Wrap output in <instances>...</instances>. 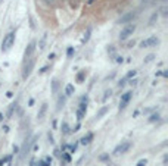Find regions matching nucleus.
Segmentation results:
<instances>
[{
  "label": "nucleus",
  "mask_w": 168,
  "mask_h": 166,
  "mask_svg": "<svg viewBox=\"0 0 168 166\" xmlns=\"http://www.w3.org/2000/svg\"><path fill=\"white\" fill-rule=\"evenodd\" d=\"M84 80H85V71H80L78 74H77V83H84Z\"/></svg>",
  "instance_id": "a211bd4d"
},
{
  "label": "nucleus",
  "mask_w": 168,
  "mask_h": 166,
  "mask_svg": "<svg viewBox=\"0 0 168 166\" xmlns=\"http://www.w3.org/2000/svg\"><path fill=\"white\" fill-rule=\"evenodd\" d=\"M134 18H136V13H134V12H128V13H126L124 16H121V18H120V21H118V22H120V24H130Z\"/></svg>",
  "instance_id": "1a4fd4ad"
},
{
  "label": "nucleus",
  "mask_w": 168,
  "mask_h": 166,
  "mask_svg": "<svg viewBox=\"0 0 168 166\" xmlns=\"http://www.w3.org/2000/svg\"><path fill=\"white\" fill-rule=\"evenodd\" d=\"M136 74H137V71H136V69H133V71H130V72L127 74V75H126V78H127V80H130V78L136 77Z\"/></svg>",
  "instance_id": "a878e982"
},
{
  "label": "nucleus",
  "mask_w": 168,
  "mask_h": 166,
  "mask_svg": "<svg viewBox=\"0 0 168 166\" xmlns=\"http://www.w3.org/2000/svg\"><path fill=\"white\" fill-rule=\"evenodd\" d=\"M28 104H30V106H33V104H34V99H30V101H28Z\"/></svg>",
  "instance_id": "c03bdc74"
},
{
  "label": "nucleus",
  "mask_w": 168,
  "mask_h": 166,
  "mask_svg": "<svg viewBox=\"0 0 168 166\" xmlns=\"http://www.w3.org/2000/svg\"><path fill=\"white\" fill-rule=\"evenodd\" d=\"M91 141H93V134H91V132H87V134L84 135L83 138L80 140V143H81L83 146H88V144H90Z\"/></svg>",
  "instance_id": "9d476101"
},
{
  "label": "nucleus",
  "mask_w": 168,
  "mask_h": 166,
  "mask_svg": "<svg viewBox=\"0 0 168 166\" xmlns=\"http://www.w3.org/2000/svg\"><path fill=\"white\" fill-rule=\"evenodd\" d=\"M9 160H10V156H6V157H3V159L0 160V166H3L4 163H6V162H9Z\"/></svg>",
  "instance_id": "7c9ffc66"
},
{
  "label": "nucleus",
  "mask_w": 168,
  "mask_h": 166,
  "mask_svg": "<svg viewBox=\"0 0 168 166\" xmlns=\"http://www.w3.org/2000/svg\"><path fill=\"white\" fill-rule=\"evenodd\" d=\"M85 112H87V103L80 101V106H78V110H77V119H78V121L83 119L84 115H85Z\"/></svg>",
  "instance_id": "6e6552de"
},
{
  "label": "nucleus",
  "mask_w": 168,
  "mask_h": 166,
  "mask_svg": "<svg viewBox=\"0 0 168 166\" xmlns=\"http://www.w3.org/2000/svg\"><path fill=\"white\" fill-rule=\"evenodd\" d=\"M47 71H49V65H46V66H43L42 69L39 71V74H46Z\"/></svg>",
  "instance_id": "473e14b6"
},
{
  "label": "nucleus",
  "mask_w": 168,
  "mask_h": 166,
  "mask_svg": "<svg viewBox=\"0 0 168 166\" xmlns=\"http://www.w3.org/2000/svg\"><path fill=\"white\" fill-rule=\"evenodd\" d=\"M34 63H36V59L34 57H30L24 62V69H22V78L27 80L30 75H31V71L34 68Z\"/></svg>",
  "instance_id": "f03ea898"
},
{
  "label": "nucleus",
  "mask_w": 168,
  "mask_h": 166,
  "mask_svg": "<svg viewBox=\"0 0 168 166\" xmlns=\"http://www.w3.org/2000/svg\"><path fill=\"white\" fill-rule=\"evenodd\" d=\"M50 165H52V157L50 156H47V157H44V159L37 162V166H50Z\"/></svg>",
  "instance_id": "9b49d317"
},
{
  "label": "nucleus",
  "mask_w": 168,
  "mask_h": 166,
  "mask_svg": "<svg viewBox=\"0 0 168 166\" xmlns=\"http://www.w3.org/2000/svg\"><path fill=\"white\" fill-rule=\"evenodd\" d=\"M65 101H66V96H61V97L58 99V106H56V110H61V109L64 107Z\"/></svg>",
  "instance_id": "4468645a"
},
{
  "label": "nucleus",
  "mask_w": 168,
  "mask_h": 166,
  "mask_svg": "<svg viewBox=\"0 0 168 166\" xmlns=\"http://www.w3.org/2000/svg\"><path fill=\"white\" fill-rule=\"evenodd\" d=\"M136 84H137V80H131L130 81V85H136Z\"/></svg>",
  "instance_id": "a19ab883"
},
{
  "label": "nucleus",
  "mask_w": 168,
  "mask_h": 166,
  "mask_svg": "<svg viewBox=\"0 0 168 166\" xmlns=\"http://www.w3.org/2000/svg\"><path fill=\"white\" fill-rule=\"evenodd\" d=\"M126 83H127V78L124 77V78H123V80L118 83V87H124V85H126Z\"/></svg>",
  "instance_id": "f704fd0d"
},
{
  "label": "nucleus",
  "mask_w": 168,
  "mask_h": 166,
  "mask_svg": "<svg viewBox=\"0 0 168 166\" xmlns=\"http://www.w3.org/2000/svg\"><path fill=\"white\" fill-rule=\"evenodd\" d=\"M131 97H133V91H126L123 96H121V101H120V112L121 110H124L127 107V104H128V101L131 100Z\"/></svg>",
  "instance_id": "423d86ee"
},
{
  "label": "nucleus",
  "mask_w": 168,
  "mask_h": 166,
  "mask_svg": "<svg viewBox=\"0 0 168 166\" xmlns=\"http://www.w3.org/2000/svg\"><path fill=\"white\" fill-rule=\"evenodd\" d=\"M158 44H159V38L155 37V36H152V37H149L148 40H143V41L140 43V47H142V49H148V47H155V46H158Z\"/></svg>",
  "instance_id": "39448f33"
},
{
  "label": "nucleus",
  "mask_w": 168,
  "mask_h": 166,
  "mask_svg": "<svg viewBox=\"0 0 168 166\" xmlns=\"http://www.w3.org/2000/svg\"><path fill=\"white\" fill-rule=\"evenodd\" d=\"M80 126H81V125H80V124H77V125H75V128H74V129H71V132H77V131L80 129Z\"/></svg>",
  "instance_id": "4c0bfd02"
},
{
  "label": "nucleus",
  "mask_w": 168,
  "mask_h": 166,
  "mask_svg": "<svg viewBox=\"0 0 168 166\" xmlns=\"http://www.w3.org/2000/svg\"><path fill=\"white\" fill-rule=\"evenodd\" d=\"M108 53L109 54H114L115 53V46H108Z\"/></svg>",
  "instance_id": "2f4dec72"
},
{
  "label": "nucleus",
  "mask_w": 168,
  "mask_h": 166,
  "mask_svg": "<svg viewBox=\"0 0 168 166\" xmlns=\"http://www.w3.org/2000/svg\"><path fill=\"white\" fill-rule=\"evenodd\" d=\"M158 16H159V13H158V12H155V13L150 16V19H149V25H153V22L158 19Z\"/></svg>",
  "instance_id": "aec40b11"
},
{
  "label": "nucleus",
  "mask_w": 168,
  "mask_h": 166,
  "mask_svg": "<svg viewBox=\"0 0 168 166\" xmlns=\"http://www.w3.org/2000/svg\"><path fill=\"white\" fill-rule=\"evenodd\" d=\"M62 159H64L65 162H71V156H69V153H68V152H62Z\"/></svg>",
  "instance_id": "b1692460"
},
{
  "label": "nucleus",
  "mask_w": 168,
  "mask_h": 166,
  "mask_svg": "<svg viewBox=\"0 0 168 166\" xmlns=\"http://www.w3.org/2000/svg\"><path fill=\"white\" fill-rule=\"evenodd\" d=\"M47 137H49V141H50V144H53V143H55V138H53L52 132H49V134H47Z\"/></svg>",
  "instance_id": "c9c22d12"
},
{
  "label": "nucleus",
  "mask_w": 168,
  "mask_h": 166,
  "mask_svg": "<svg viewBox=\"0 0 168 166\" xmlns=\"http://www.w3.org/2000/svg\"><path fill=\"white\" fill-rule=\"evenodd\" d=\"M74 91H75V88H74V85H71V84H68V85L65 87V96H72V94H74Z\"/></svg>",
  "instance_id": "f3484780"
},
{
  "label": "nucleus",
  "mask_w": 168,
  "mask_h": 166,
  "mask_svg": "<svg viewBox=\"0 0 168 166\" xmlns=\"http://www.w3.org/2000/svg\"><path fill=\"white\" fill-rule=\"evenodd\" d=\"M90 33H91V30H90V28H88V30H87V33H85V34H84V37H83V40H81V43H87L88 41V38H90Z\"/></svg>",
  "instance_id": "4be33fe9"
},
{
  "label": "nucleus",
  "mask_w": 168,
  "mask_h": 166,
  "mask_svg": "<svg viewBox=\"0 0 168 166\" xmlns=\"http://www.w3.org/2000/svg\"><path fill=\"white\" fill-rule=\"evenodd\" d=\"M153 59H155V54H148L145 57V63H150V62H153Z\"/></svg>",
  "instance_id": "393cba45"
},
{
  "label": "nucleus",
  "mask_w": 168,
  "mask_h": 166,
  "mask_svg": "<svg viewBox=\"0 0 168 166\" xmlns=\"http://www.w3.org/2000/svg\"><path fill=\"white\" fill-rule=\"evenodd\" d=\"M131 143L130 141H124V143H121V144H118L115 149H114V154L115 156H120V154H124V153H127L130 149H131Z\"/></svg>",
  "instance_id": "20e7f679"
},
{
  "label": "nucleus",
  "mask_w": 168,
  "mask_h": 166,
  "mask_svg": "<svg viewBox=\"0 0 168 166\" xmlns=\"http://www.w3.org/2000/svg\"><path fill=\"white\" fill-rule=\"evenodd\" d=\"M46 3H47V4H52V6L55 4V1H53V0H46Z\"/></svg>",
  "instance_id": "79ce46f5"
},
{
  "label": "nucleus",
  "mask_w": 168,
  "mask_h": 166,
  "mask_svg": "<svg viewBox=\"0 0 168 166\" xmlns=\"http://www.w3.org/2000/svg\"><path fill=\"white\" fill-rule=\"evenodd\" d=\"M6 96H7V97H12V96H13V93H12V91H7V93H6Z\"/></svg>",
  "instance_id": "37998d69"
},
{
  "label": "nucleus",
  "mask_w": 168,
  "mask_h": 166,
  "mask_svg": "<svg viewBox=\"0 0 168 166\" xmlns=\"http://www.w3.org/2000/svg\"><path fill=\"white\" fill-rule=\"evenodd\" d=\"M15 43V33H9L7 36L3 37V41H1V50L3 51H7Z\"/></svg>",
  "instance_id": "7ed1b4c3"
},
{
  "label": "nucleus",
  "mask_w": 168,
  "mask_h": 166,
  "mask_svg": "<svg viewBox=\"0 0 168 166\" xmlns=\"http://www.w3.org/2000/svg\"><path fill=\"white\" fill-rule=\"evenodd\" d=\"M55 57H56V54H55V53H50V54H49V59H50V60H53Z\"/></svg>",
  "instance_id": "58836bf2"
},
{
  "label": "nucleus",
  "mask_w": 168,
  "mask_h": 166,
  "mask_svg": "<svg viewBox=\"0 0 168 166\" xmlns=\"http://www.w3.org/2000/svg\"><path fill=\"white\" fill-rule=\"evenodd\" d=\"M15 107H16V103H12V104L9 106V110H7V118H10V116H12V113H13Z\"/></svg>",
  "instance_id": "412c9836"
},
{
  "label": "nucleus",
  "mask_w": 168,
  "mask_h": 166,
  "mask_svg": "<svg viewBox=\"0 0 168 166\" xmlns=\"http://www.w3.org/2000/svg\"><path fill=\"white\" fill-rule=\"evenodd\" d=\"M134 44H136V41H134V40H131V41H128V43H127V49H131V47H133Z\"/></svg>",
  "instance_id": "e433bc0d"
},
{
  "label": "nucleus",
  "mask_w": 168,
  "mask_h": 166,
  "mask_svg": "<svg viewBox=\"0 0 168 166\" xmlns=\"http://www.w3.org/2000/svg\"><path fill=\"white\" fill-rule=\"evenodd\" d=\"M108 110H109V107H108V106H103V107H102V109H100V110L97 112L96 118H102V116H103V115H105V113H106Z\"/></svg>",
  "instance_id": "6ab92c4d"
},
{
  "label": "nucleus",
  "mask_w": 168,
  "mask_h": 166,
  "mask_svg": "<svg viewBox=\"0 0 168 166\" xmlns=\"http://www.w3.org/2000/svg\"><path fill=\"white\" fill-rule=\"evenodd\" d=\"M3 131H4V132H9V126L4 125V126H3Z\"/></svg>",
  "instance_id": "ea45409f"
},
{
  "label": "nucleus",
  "mask_w": 168,
  "mask_h": 166,
  "mask_svg": "<svg viewBox=\"0 0 168 166\" xmlns=\"http://www.w3.org/2000/svg\"><path fill=\"white\" fill-rule=\"evenodd\" d=\"M59 85H61V84H59V80H56V78H55V80L52 81V93H53V94H56V93H58Z\"/></svg>",
  "instance_id": "dca6fc26"
},
{
  "label": "nucleus",
  "mask_w": 168,
  "mask_h": 166,
  "mask_svg": "<svg viewBox=\"0 0 168 166\" xmlns=\"http://www.w3.org/2000/svg\"><path fill=\"white\" fill-rule=\"evenodd\" d=\"M115 62L117 63H123L124 62V57L123 56H115Z\"/></svg>",
  "instance_id": "72a5a7b5"
},
{
  "label": "nucleus",
  "mask_w": 168,
  "mask_h": 166,
  "mask_svg": "<svg viewBox=\"0 0 168 166\" xmlns=\"http://www.w3.org/2000/svg\"><path fill=\"white\" fill-rule=\"evenodd\" d=\"M46 110H47V103H43L42 107H40V110H39V113H37V118H39V121H40V119H43V116H44Z\"/></svg>",
  "instance_id": "2eb2a0df"
},
{
  "label": "nucleus",
  "mask_w": 168,
  "mask_h": 166,
  "mask_svg": "<svg viewBox=\"0 0 168 166\" xmlns=\"http://www.w3.org/2000/svg\"><path fill=\"white\" fill-rule=\"evenodd\" d=\"M99 160H102V162H106V160H109V153H106V154H102V156H99Z\"/></svg>",
  "instance_id": "bb28decb"
},
{
  "label": "nucleus",
  "mask_w": 168,
  "mask_h": 166,
  "mask_svg": "<svg viewBox=\"0 0 168 166\" xmlns=\"http://www.w3.org/2000/svg\"><path fill=\"white\" fill-rule=\"evenodd\" d=\"M150 124H155V122H159L161 121V115L158 113V112H155V113H152L150 116H149V119H148Z\"/></svg>",
  "instance_id": "f8f14e48"
},
{
  "label": "nucleus",
  "mask_w": 168,
  "mask_h": 166,
  "mask_svg": "<svg viewBox=\"0 0 168 166\" xmlns=\"http://www.w3.org/2000/svg\"><path fill=\"white\" fill-rule=\"evenodd\" d=\"M161 15H162V16H168V9H167V6H162V7H161Z\"/></svg>",
  "instance_id": "cd10ccee"
},
{
  "label": "nucleus",
  "mask_w": 168,
  "mask_h": 166,
  "mask_svg": "<svg viewBox=\"0 0 168 166\" xmlns=\"http://www.w3.org/2000/svg\"><path fill=\"white\" fill-rule=\"evenodd\" d=\"M134 31H136V25H134V24H131V22H130V24H126V27H124V28L121 30V33H120V40H121V41H126L128 37L133 36Z\"/></svg>",
  "instance_id": "f257e3e1"
},
{
  "label": "nucleus",
  "mask_w": 168,
  "mask_h": 166,
  "mask_svg": "<svg viewBox=\"0 0 168 166\" xmlns=\"http://www.w3.org/2000/svg\"><path fill=\"white\" fill-rule=\"evenodd\" d=\"M34 50H36V41H31L28 46H27V49H25V53H24V59L27 60V59H30L31 56H33V53H34Z\"/></svg>",
  "instance_id": "0eeeda50"
},
{
  "label": "nucleus",
  "mask_w": 168,
  "mask_h": 166,
  "mask_svg": "<svg viewBox=\"0 0 168 166\" xmlns=\"http://www.w3.org/2000/svg\"><path fill=\"white\" fill-rule=\"evenodd\" d=\"M0 121H3V113H0Z\"/></svg>",
  "instance_id": "a18cd8bd"
},
{
  "label": "nucleus",
  "mask_w": 168,
  "mask_h": 166,
  "mask_svg": "<svg viewBox=\"0 0 168 166\" xmlns=\"http://www.w3.org/2000/svg\"><path fill=\"white\" fill-rule=\"evenodd\" d=\"M111 94H112V90H106L105 96H103V100H108V97H111Z\"/></svg>",
  "instance_id": "c756f323"
},
{
  "label": "nucleus",
  "mask_w": 168,
  "mask_h": 166,
  "mask_svg": "<svg viewBox=\"0 0 168 166\" xmlns=\"http://www.w3.org/2000/svg\"><path fill=\"white\" fill-rule=\"evenodd\" d=\"M61 132H62L64 135L71 134V128H69V125L66 124V122H62V124H61Z\"/></svg>",
  "instance_id": "ddd939ff"
},
{
  "label": "nucleus",
  "mask_w": 168,
  "mask_h": 166,
  "mask_svg": "<svg viewBox=\"0 0 168 166\" xmlns=\"http://www.w3.org/2000/svg\"><path fill=\"white\" fill-rule=\"evenodd\" d=\"M146 165H148V160H146V159H140L136 166H146Z\"/></svg>",
  "instance_id": "c85d7f7f"
},
{
  "label": "nucleus",
  "mask_w": 168,
  "mask_h": 166,
  "mask_svg": "<svg viewBox=\"0 0 168 166\" xmlns=\"http://www.w3.org/2000/svg\"><path fill=\"white\" fill-rule=\"evenodd\" d=\"M74 54H75V50H74V47H68V49H66V56H68V57H72Z\"/></svg>",
  "instance_id": "5701e85b"
}]
</instances>
